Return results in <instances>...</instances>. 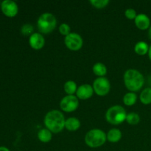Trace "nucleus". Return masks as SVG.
I'll list each match as a JSON object with an SVG mask.
<instances>
[{"mask_svg":"<svg viewBox=\"0 0 151 151\" xmlns=\"http://www.w3.org/2000/svg\"><path fill=\"white\" fill-rule=\"evenodd\" d=\"M93 89L98 96H106L111 89V83L109 80L105 77L97 78L93 83Z\"/></svg>","mask_w":151,"mask_h":151,"instance_id":"obj_6","label":"nucleus"},{"mask_svg":"<svg viewBox=\"0 0 151 151\" xmlns=\"http://www.w3.org/2000/svg\"><path fill=\"white\" fill-rule=\"evenodd\" d=\"M33 29V26L32 24H25L21 28V32L22 33V35H25V36H29V35L30 36V35H32L34 33Z\"/></svg>","mask_w":151,"mask_h":151,"instance_id":"obj_22","label":"nucleus"},{"mask_svg":"<svg viewBox=\"0 0 151 151\" xmlns=\"http://www.w3.org/2000/svg\"><path fill=\"white\" fill-rule=\"evenodd\" d=\"M140 101L145 105L151 104V88H146L142 90L139 96Z\"/></svg>","mask_w":151,"mask_h":151,"instance_id":"obj_19","label":"nucleus"},{"mask_svg":"<svg viewBox=\"0 0 151 151\" xmlns=\"http://www.w3.org/2000/svg\"><path fill=\"white\" fill-rule=\"evenodd\" d=\"M93 94H94L93 87L89 84H83V85L80 86L78 88L76 97L81 100H85L92 97Z\"/></svg>","mask_w":151,"mask_h":151,"instance_id":"obj_11","label":"nucleus"},{"mask_svg":"<svg viewBox=\"0 0 151 151\" xmlns=\"http://www.w3.org/2000/svg\"><path fill=\"white\" fill-rule=\"evenodd\" d=\"M64 43L66 47L72 51H78L81 50L83 44L82 37L76 32H71L65 36Z\"/></svg>","mask_w":151,"mask_h":151,"instance_id":"obj_7","label":"nucleus"},{"mask_svg":"<svg viewBox=\"0 0 151 151\" xmlns=\"http://www.w3.org/2000/svg\"><path fill=\"white\" fill-rule=\"evenodd\" d=\"M29 46L33 50H38L44 47L45 44V39L44 37L40 32H34L29 38Z\"/></svg>","mask_w":151,"mask_h":151,"instance_id":"obj_10","label":"nucleus"},{"mask_svg":"<svg viewBox=\"0 0 151 151\" xmlns=\"http://www.w3.org/2000/svg\"><path fill=\"white\" fill-rule=\"evenodd\" d=\"M1 10L6 16L12 18L17 15L19 7L14 1L4 0L1 3Z\"/></svg>","mask_w":151,"mask_h":151,"instance_id":"obj_9","label":"nucleus"},{"mask_svg":"<svg viewBox=\"0 0 151 151\" xmlns=\"http://www.w3.org/2000/svg\"><path fill=\"white\" fill-rule=\"evenodd\" d=\"M107 140L111 143H116L122 138V132L117 128H112L106 134Z\"/></svg>","mask_w":151,"mask_h":151,"instance_id":"obj_14","label":"nucleus"},{"mask_svg":"<svg viewBox=\"0 0 151 151\" xmlns=\"http://www.w3.org/2000/svg\"><path fill=\"white\" fill-rule=\"evenodd\" d=\"M126 121L128 124L131 125H137L140 122V116L138 114L135 112H131V113L127 114Z\"/></svg>","mask_w":151,"mask_h":151,"instance_id":"obj_21","label":"nucleus"},{"mask_svg":"<svg viewBox=\"0 0 151 151\" xmlns=\"http://www.w3.org/2000/svg\"><path fill=\"white\" fill-rule=\"evenodd\" d=\"M81 127V122L76 117H69L66 119L65 128L69 131H76Z\"/></svg>","mask_w":151,"mask_h":151,"instance_id":"obj_13","label":"nucleus"},{"mask_svg":"<svg viewBox=\"0 0 151 151\" xmlns=\"http://www.w3.org/2000/svg\"><path fill=\"white\" fill-rule=\"evenodd\" d=\"M38 138L41 142H50L52 139V133L47 128H43L38 133Z\"/></svg>","mask_w":151,"mask_h":151,"instance_id":"obj_16","label":"nucleus"},{"mask_svg":"<svg viewBox=\"0 0 151 151\" xmlns=\"http://www.w3.org/2000/svg\"><path fill=\"white\" fill-rule=\"evenodd\" d=\"M44 122L46 128L52 133L58 134L65 128L66 119L62 112L58 110H52L46 114Z\"/></svg>","mask_w":151,"mask_h":151,"instance_id":"obj_1","label":"nucleus"},{"mask_svg":"<svg viewBox=\"0 0 151 151\" xmlns=\"http://www.w3.org/2000/svg\"><path fill=\"white\" fill-rule=\"evenodd\" d=\"M149 48H150V47L146 42L139 41L136 44L135 47H134V51L139 55H145L146 54H148Z\"/></svg>","mask_w":151,"mask_h":151,"instance_id":"obj_15","label":"nucleus"},{"mask_svg":"<svg viewBox=\"0 0 151 151\" xmlns=\"http://www.w3.org/2000/svg\"><path fill=\"white\" fill-rule=\"evenodd\" d=\"M135 24L137 27L141 30H145L150 28V19L146 14L140 13L138 14L134 19Z\"/></svg>","mask_w":151,"mask_h":151,"instance_id":"obj_12","label":"nucleus"},{"mask_svg":"<svg viewBox=\"0 0 151 151\" xmlns=\"http://www.w3.org/2000/svg\"><path fill=\"white\" fill-rule=\"evenodd\" d=\"M125 15L126 18L130 20H134L137 17V12L133 8H128L125 12Z\"/></svg>","mask_w":151,"mask_h":151,"instance_id":"obj_25","label":"nucleus"},{"mask_svg":"<svg viewBox=\"0 0 151 151\" xmlns=\"http://www.w3.org/2000/svg\"><path fill=\"white\" fill-rule=\"evenodd\" d=\"M0 151H10V150L8 148H7L6 147L1 146V147H0Z\"/></svg>","mask_w":151,"mask_h":151,"instance_id":"obj_26","label":"nucleus"},{"mask_svg":"<svg viewBox=\"0 0 151 151\" xmlns=\"http://www.w3.org/2000/svg\"><path fill=\"white\" fill-rule=\"evenodd\" d=\"M92 70L94 75L98 76L99 78L104 77L107 74V68H106V65L103 63H100V62L96 63L93 66Z\"/></svg>","mask_w":151,"mask_h":151,"instance_id":"obj_17","label":"nucleus"},{"mask_svg":"<svg viewBox=\"0 0 151 151\" xmlns=\"http://www.w3.org/2000/svg\"><path fill=\"white\" fill-rule=\"evenodd\" d=\"M63 89L68 95H74L77 92L78 86H77V84L75 81H68L65 83Z\"/></svg>","mask_w":151,"mask_h":151,"instance_id":"obj_18","label":"nucleus"},{"mask_svg":"<svg viewBox=\"0 0 151 151\" xmlns=\"http://www.w3.org/2000/svg\"><path fill=\"white\" fill-rule=\"evenodd\" d=\"M57 26L55 16L50 13L41 14L37 21V27L40 33L49 34L52 32Z\"/></svg>","mask_w":151,"mask_h":151,"instance_id":"obj_4","label":"nucleus"},{"mask_svg":"<svg viewBox=\"0 0 151 151\" xmlns=\"http://www.w3.org/2000/svg\"><path fill=\"white\" fill-rule=\"evenodd\" d=\"M123 78L125 86L131 92L139 91L144 86V76L137 69H130L125 71Z\"/></svg>","mask_w":151,"mask_h":151,"instance_id":"obj_2","label":"nucleus"},{"mask_svg":"<svg viewBox=\"0 0 151 151\" xmlns=\"http://www.w3.org/2000/svg\"><path fill=\"white\" fill-rule=\"evenodd\" d=\"M90 3L93 7L97 9H102L108 6L109 4V0H91Z\"/></svg>","mask_w":151,"mask_h":151,"instance_id":"obj_23","label":"nucleus"},{"mask_svg":"<svg viewBox=\"0 0 151 151\" xmlns=\"http://www.w3.org/2000/svg\"><path fill=\"white\" fill-rule=\"evenodd\" d=\"M148 56H149V58H150V60H151V45L150 46V48H149Z\"/></svg>","mask_w":151,"mask_h":151,"instance_id":"obj_27","label":"nucleus"},{"mask_svg":"<svg viewBox=\"0 0 151 151\" xmlns=\"http://www.w3.org/2000/svg\"><path fill=\"white\" fill-rule=\"evenodd\" d=\"M79 106L78 98L75 95H66L62 98L60 103V107L64 112L70 113L76 110Z\"/></svg>","mask_w":151,"mask_h":151,"instance_id":"obj_8","label":"nucleus"},{"mask_svg":"<svg viewBox=\"0 0 151 151\" xmlns=\"http://www.w3.org/2000/svg\"><path fill=\"white\" fill-rule=\"evenodd\" d=\"M125 109L121 106H114L109 108L106 114V119L111 125H119L126 120Z\"/></svg>","mask_w":151,"mask_h":151,"instance_id":"obj_5","label":"nucleus"},{"mask_svg":"<svg viewBox=\"0 0 151 151\" xmlns=\"http://www.w3.org/2000/svg\"><path fill=\"white\" fill-rule=\"evenodd\" d=\"M59 32L61 35H69V33H71V27L68 24L63 23L59 26Z\"/></svg>","mask_w":151,"mask_h":151,"instance_id":"obj_24","label":"nucleus"},{"mask_svg":"<svg viewBox=\"0 0 151 151\" xmlns=\"http://www.w3.org/2000/svg\"><path fill=\"white\" fill-rule=\"evenodd\" d=\"M148 36L149 38H150V39L151 40V26L150 27V28H149L148 29Z\"/></svg>","mask_w":151,"mask_h":151,"instance_id":"obj_28","label":"nucleus"},{"mask_svg":"<svg viewBox=\"0 0 151 151\" xmlns=\"http://www.w3.org/2000/svg\"><path fill=\"white\" fill-rule=\"evenodd\" d=\"M107 140L106 133L100 129L94 128L90 130L85 136V142L91 148H97L103 146Z\"/></svg>","mask_w":151,"mask_h":151,"instance_id":"obj_3","label":"nucleus"},{"mask_svg":"<svg viewBox=\"0 0 151 151\" xmlns=\"http://www.w3.org/2000/svg\"><path fill=\"white\" fill-rule=\"evenodd\" d=\"M137 96L134 92H128L124 95L123 103L125 106H132L137 103Z\"/></svg>","mask_w":151,"mask_h":151,"instance_id":"obj_20","label":"nucleus"}]
</instances>
